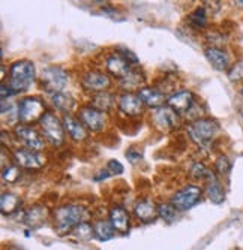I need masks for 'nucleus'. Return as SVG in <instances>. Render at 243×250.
<instances>
[{
    "label": "nucleus",
    "mask_w": 243,
    "mask_h": 250,
    "mask_svg": "<svg viewBox=\"0 0 243 250\" xmlns=\"http://www.w3.org/2000/svg\"><path fill=\"white\" fill-rule=\"evenodd\" d=\"M87 210L78 204H65L53 211L54 229L59 235L72 232V229L81 222H86Z\"/></svg>",
    "instance_id": "obj_1"
},
{
    "label": "nucleus",
    "mask_w": 243,
    "mask_h": 250,
    "mask_svg": "<svg viewBox=\"0 0 243 250\" xmlns=\"http://www.w3.org/2000/svg\"><path fill=\"white\" fill-rule=\"evenodd\" d=\"M219 132V123L215 119L210 117H200L197 120L189 122L186 126V133L189 136V140L197 144L198 147H207Z\"/></svg>",
    "instance_id": "obj_2"
},
{
    "label": "nucleus",
    "mask_w": 243,
    "mask_h": 250,
    "mask_svg": "<svg viewBox=\"0 0 243 250\" xmlns=\"http://www.w3.org/2000/svg\"><path fill=\"white\" fill-rule=\"evenodd\" d=\"M36 80L35 64L30 60H17L9 66L8 84L14 88L15 93L27 92Z\"/></svg>",
    "instance_id": "obj_3"
},
{
    "label": "nucleus",
    "mask_w": 243,
    "mask_h": 250,
    "mask_svg": "<svg viewBox=\"0 0 243 250\" xmlns=\"http://www.w3.org/2000/svg\"><path fill=\"white\" fill-rule=\"evenodd\" d=\"M69 83V75L62 66H48L45 67L39 77V87L51 95L56 93H63V90L66 88Z\"/></svg>",
    "instance_id": "obj_4"
},
{
    "label": "nucleus",
    "mask_w": 243,
    "mask_h": 250,
    "mask_svg": "<svg viewBox=\"0 0 243 250\" xmlns=\"http://www.w3.org/2000/svg\"><path fill=\"white\" fill-rule=\"evenodd\" d=\"M39 129H41L44 140L48 141L51 146L59 147L65 143V138H66L65 126L56 112L47 111L39 120Z\"/></svg>",
    "instance_id": "obj_5"
},
{
    "label": "nucleus",
    "mask_w": 243,
    "mask_h": 250,
    "mask_svg": "<svg viewBox=\"0 0 243 250\" xmlns=\"http://www.w3.org/2000/svg\"><path fill=\"white\" fill-rule=\"evenodd\" d=\"M203 193H204V189L201 186L189 183V185H185L183 188H180L179 190H176L170 196V202L176 207L177 211H186V210L192 208L195 204L201 199Z\"/></svg>",
    "instance_id": "obj_6"
},
{
    "label": "nucleus",
    "mask_w": 243,
    "mask_h": 250,
    "mask_svg": "<svg viewBox=\"0 0 243 250\" xmlns=\"http://www.w3.org/2000/svg\"><path fill=\"white\" fill-rule=\"evenodd\" d=\"M45 112V104L38 96H27L18 102V119L23 125L39 123Z\"/></svg>",
    "instance_id": "obj_7"
},
{
    "label": "nucleus",
    "mask_w": 243,
    "mask_h": 250,
    "mask_svg": "<svg viewBox=\"0 0 243 250\" xmlns=\"http://www.w3.org/2000/svg\"><path fill=\"white\" fill-rule=\"evenodd\" d=\"M180 119L182 117L174 109H171L168 105H162L159 108H155L150 114L152 125L161 132H170V130L177 129L180 126V122H182Z\"/></svg>",
    "instance_id": "obj_8"
},
{
    "label": "nucleus",
    "mask_w": 243,
    "mask_h": 250,
    "mask_svg": "<svg viewBox=\"0 0 243 250\" xmlns=\"http://www.w3.org/2000/svg\"><path fill=\"white\" fill-rule=\"evenodd\" d=\"M81 87L89 92L90 95L99 93V92H107V90L111 87V77H110L107 72L104 71H98V69H89L86 71L81 78H80Z\"/></svg>",
    "instance_id": "obj_9"
},
{
    "label": "nucleus",
    "mask_w": 243,
    "mask_h": 250,
    "mask_svg": "<svg viewBox=\"0 0 243 250\" xmlns=\"http://www.w3.org/2000/svg\"><path fill=\"white\" fill-rule=\"evenodd\" d=\"M15 138L23 144L26 148H30L33 151H42L45 148V140H44L42 133H39L33 126L30 125H15L14 127Z\"/></svg>",
    "instance_id": "obj_10"
},
{
    "label": "nucleus",
    "mask_w": 243,
    "mask_h": 250,
    "mask_svg": "<svg viewBox=\"0 0 243 250\" xmlns=\"http://www.w3.org/2000/svg\"><path fill=\"white\" fill-rule=\"evenodd\" d=\"M78 119L86 126L87 130L90 132H102L108 123L105 112L98 111L96 108L90 105H83L78 109Z\"/></svg>",
    "instance_id": "obj_11"
},
{
    "label": "nucleus",
    "mask_w": 243,
    "mask_h": 250,
    "mask_svg": "<svg viewBox=\"0 0 243 250\" xmlns=\"http://www.w3.org/2000/svg\"><path fill=\"white\" fill-rule=\"evenodd\" d=\"M12 161L14 165L18 168L24 169H39L45 165V157H44L39 151H33L30 148H15L12 151Z\"/></svg>",
    "instance_id": "obj_12"
},
{
    "label": "nucleus",
    "mask_w": 243,
    "mask_h": 250,
    "mask_svg": "<svg viewBox=\"0 0 243 250\" xmlns=\"http://www.w3.org/2000/svg\"><path fill=\"white\" fill-rule=\"evenodd\" d=\"M195 104H197L195 96H194V93L191 92V90H188V88L176 90L174 93H171L167 98V105L171 109H174L176 112H177L180 117L186 116Z\"/></svg>",
    "instance_id": "obj_13"
},
{
    "label": "nucleus",
    "mask_w": 243,
    "mask_h": 250,
    "mask_svg": "<svg viewBox=\"0 0 243 250\" xmlns=\"http://www.w3.org/2000/svg\"><path fill=\"white\" fill-rule=\"evenodd\" d=\"M117 109L126 119H135L143 114L144 105L137 93H120L117 98Z\"/></svg>",
    "instance_id": "obj_14"
},
{
    "label": "nucleus",
    "mask_w": 243,
    "mask_h": 250,
    "mask_svg": "<svg viewBox=\"0 0 243 250\" xmlns=\"http://www.w3.org/2000/svg\"><path fill=\"white\" fill-rule=\"evenodd\" d=\"M104 64H105L107 74L116 77L117 80H120L122 77H125L132 69V64L119 51L108 54L105 57V60H104Z\"/></svg>",
    "instance_id": "obj_15"
},
{
    "label": "nucleus",
    "mask_w": 243,
    "mask_h": 250,
    "mask_svg": "<svg viewBox=\"0 0 243 250\" xmlns=\"http://www.w3.org/2000/svg\"><path fill=\"white\" fill-rule=\"evenodd\" d=\"M63 126H65V132L68 133V136L72 141L81 143L86 141L87 136H89V130L86 129V126L80 122L78 117H74L72 114H63Z\"/></svg>",
    "instance_id": "obj_16"
},
{
    "label": "nucleus",
    "mask_w": 243,
    "mask_h": 250,
    "mask_svg": "<svg viewBox=\"0 0 243 250\" xmlns=\"http://www.w3.org/2000/svg\"><path fill=\"white\" fill-rule=\"evenodd\" d=\"M204 56L209 60V63L218 71H228L231 67V59L230 54L224 48L218 47H206L204 48Z\"/></svg>",
    "instance_id": "obj_17"
},
{
    "label": "nucleus",
    "mask_w": 243,
    "mask_h": 250,
    "mask_svg": "<svg viewBox=\"0 0 243 250\" xmlns=\"http://www.w3.org/2000/svg\"><path fill=\"white\" fill-rule=\"evenodd\" d=\"M144 83L146 77L137 67H132L125 77L117 80V84L123 90V93H134V90H140L144 87Z\"/></svg>",
    "instance_id": "obj_18"
},
{
    "label": "nucleus",
    "mask_w": 243,
    "mask_h": 250,
    "mask_svg": "<svg viewBox=\"0 0 243 250\" xmlns=\"http://www.w3.org/2000/svg\"><path fill=\"white\" fill-rule=\"evenodd\" d=\"M138 98L141 99L143 105L144 106H149V108H159L162 105H165L167 102V98L165 95L161 92L158 87H149V85H144L143 88H140L137 92Z\"/></svg>",
    "instance_id": "obj_19"
},
{
    "label": "nucleus",
    "mask_w": 243,
    "mask_h": 250,
    "mask_svg": "<svg viewBox=\"0 0 243 250\" xmlns=\"http://www.w3.org/2000/svg\"><path fill=\"white\" fill-rule=\"evenodd\" d=\"M134 214L140 222L150 223L156 217H159L158 216V204H155V201H152L149 198L140 199L134 206Z\"/></svg>",
    "instance_id": "obj_20"
},
{
    "label": "nucleus",
    "mask_w": 243,
    "mask_h": 250,
    "mask_svg": "<svg viewBox=\"0 0 243 250\" xmlns=\"http://www.w3.org/2000/svg\"><path fill=\"white\" fill-rule=\"evenodd\" d=\"M48 216H50V211L45 206H42V204H35V206H32L26 210L24 223L29 226V228L35 229L45 223Z\"/></svg>",
    "instance_id": "obj_21"
},
{
    "label": "nucleus",
    "mask_w": 243,
    "mask_h": 250,
    "mask_svg": "<svg viewBox=\"0 0 243 250\" xmlns=\"http://www.w3.org/2000/svg\"><path fill=\"white\" fill-rule=\"evenodd\" d=\"M108 220L114 228V231H117L120 234H126L129 231V214L123 207L114 206V207L110 208Z\"/></svg>",
    "instance_id": "obj_22"
},
{
    "label": "nucleus",
    "mask_w": 243,
    "mask_h": 250,
    "mask_svg": "<svg viewBox=\"0 0 243 250\" xmlns=\"http://www.w3.org/2000/svg\"><path fill=\"white\" fill-rule=\"evenodd\" d=\"M204 193L207 196V199L213 204H222L225 201V190L224 186L221 185V181L218 178V175L215 174L212 178H209L206 181V188H204Z\"/></svg>",
    "instance_id": "obj_23"
},
{
    "label": "nucleus",
    "mask_w": 243,
    "mask_h": 250,
    "mask_svg": "<svg viewBox=\"0 0 243 250\" xmlns=\"http://www.w3.org/2000/svg\"><path fill=\"white\" fill-rule=\"evenodd\" d=\"M117 105L116 96L113 93H110L108 90L107 92H99L95 95H90V106L96 108L101 112H110L114 106Z\"/></svg>",
    "instance_id": "obj_24"
},
{
    "label": "nucleus",
    "mask_w": 243,
    "mask_h": 250,
    "mask_svg": "<svg viewBox=\"0 0 243 250\" xmlns=\"http://www.w3.org/2000/svg\"><path fill=\"white\" fill-rule=\"evenodd\" d=\"M20 206H21L20 196H17L12 192H3L2 193V198H0V210H2V213L5 216L14 214L18 210Z\"/></svg>",
    "instance_id": "obj_25"
},
{
    "label": "nucleus",
    "mask_w": 243,
    "mask_h": 250,
    "mask_svg": "<svg viewBox=\"0 0 243 250\" xmlns=\"http://www.w3.org/2000/svg\"><path fill=\"white\" fill-rule=\"evenodd\" d=\"M188 24L194 30H204L207 27V11L204 9V6L195 8L188 15Z\"/></svg>",
    "instance_id": "obj_26"
},
{
    "label": "nucleus",
    "mask_w": 243,
    "mask_h": 250,
    "mask_svg": "<svg viewBox=\"0 0 243 250\" xmlns=\"http://www.w3.org/2000/svg\"><path fill=\"white\" fill-rule=\"evenodd\" d=\"M50 101H51V105L63 112V114H71V109L74 108V98L71 95H66L65 92L63 93H56V95H51L50 96Z\"/></svg>",
    "instance_id": "obj_27"
},
{
    "label": "nucleus",
    "mask_w": 243,
    "mask_h": 250,
    "mask_svg": "<svg viewBox=\"0 0 243 250\" xmlns=\"http://www.w3.org/2000/svg\"><path fill=\"white\" fill-rule=\"evenodd\" d=\"M93 231H95V237L99 240V241H108L114 237V228L110 223V220H98L93 223Z\"/></svg>",
    "instance_id": "obj_28"
},
{
    "label": "nucleus",
    "mask_w": 243,
    "mask_h": 250,
    "mask_svg": "<svg viewBox=\"0 0 243 250\" xmlns=\"http://www.w3.org/2000/svg\"><path fill=\"white\" fill-rule=\"evenodd\" d=\"M189 172H191V177H194L195 180H200V181H206L209 180V178H212L216 172L215 171H212L206 164H203V162H200V161H197V162H194L192 165H191V169H189Z\"/></svg>",
    "instance_id": "obj_29"
},
{
    "label": "nucleus",
    "mask_w": 243,
    "mask_h": 250,
    "mask_svg": "<svg viewBox=\"0 0 243 250\" xmlns=\"http://www.w3.org/2000/svg\"><path fill=\"white\" fill-rule=\"evenodd\" d=\"M77 240L80 241H90L95 237V231H93V223L89 222H81L80 225H77L75 228L71 232Z\"/></svg>",
    "instance_id": "obj_30"
},
{
    "label": "nucleus",
    "mask_w": 243,
    "mask_h": 250,
    "mask_svg": "<svg viewBox=\"0 0 243 250\" xmlns=\"http://www.w3.org/2000/svg\"><path fill=\"white\" fill-rule=\"evenodd\" d=\"M2 119L8 125H14L17 122H20L18 104H12L9 101H2Z\"/></svg>",
    "instance_id": "obj_31"
},
{
    "label": "nucleus",
    "mask_w": 243,
    "mask_h": 250,
    "mask_svg": "<svg viewBox=\"0 0 243 250\" xmlns=\"http://www.w3.org/2000/svg\"><path fill=\"white\" fill-rule=\"evenodd\" d=\"M177 210H176V207L173 206L171 202H162V204H158V216L162 219V220H165V222H168V223H171V222H174L176 219H177Z\"/></svg>",
    "instance_id": "obj_32"
},
{
    "label": "nucleus",
    "mask_w": 243,
    "mask_h": 250,
    "mask_svg": "<svg viewBox=\"0 0 243 250\" xmlns=\"http://www.w3.org/2000/svg\"><path fill=\"white\" fill-rule=\"evenodd\" d=\"M206 39L207 42L210 43L209 47H218V48H222V45H225L228 41L227 35L221 30H216V29H210L206 32Z\"/></svg>",
    "instance_id": "obj_33"
},
{
    "label": "nucleus",
    "mask_w": 243,
    "mask_h": 250,
    "mask_svg": "<svg viewBox=\"0 0 243 250\" xmlns=\"http://www.w3.org/2000/svg\"><path fill=\"white\" fill-rule=\"evenodd\" d=\"M216 175H228V172L231 171V161L227 154H219L215 159V169Z\"/></svg>",
    "instance_id": "obj_34"
},
{
    "label": "nucleus",
    "mask_w": 243,
    "mask_h": 250,
    "mask_svg": "<svg viewBox=\"0 0 243 250\" xmlns=\"http://www.w3.org/2000/svg\"><path fill=\"white\" fill-rule=\"evenodd\" d=\"M2 178L5 183L8 185H14L20 178V168L17 165H8L2 168Z\"/></svg>",
    "instance_id": "obj_35"
},
{
    "label": "nucleus",
    "mask_w": 243,
    "mask_h": 250,
    "mask_svg": "<svg viewBox=\"0 0 243 250\" xmlns=\"http://www.w3.org/2000/svg\"><path fill=\"white\" fill-rule=\"evenodd\" d=\"M227 75H228V80L233 83L243 81V59H240L231 64V67L227 71Z\"/></svg>",
    "instance_id": "obj_36"
},
{
    "label": "nucleus",
    "mask_w": 243,
    "mask_h": 250,
    "mask_svg": "<svg viewBox=\"0 0 243 250\" xmlns=\"http://www.w3.org/2000/svg\"><path fill=\"white\" fill-rule=\"evenodd\" d=\"M107 171H108L110 174H116V175H119V174L123 172V165H122L119 161H114V159H111V161H108V162H107Z\"/></svg>",
    "instance_id": "obj_37"
},
{
    "label": "nucleus",
    "mask_w": 243,
    "mask_h": 250,
    "mask_svg": "<svg viewBox=\"0 0 243 250\" xmlns=\"http://www.w3.org/2000/svg\"><path fill=\"white\" fill-rule=\"evenodd\" d=\"M126 157L131 164H137L140 159H141V151L137 148V147H131L128 151H126Z\"/></svg>",
    "instance_id": "obj_38"
},
{
    "label": "nucleus",
    "mask_w": 243,
    "mask_h": 250,
    "mask_svg": "<svg viewBox=\"0 0 243 250\" xmlns=\"http://www.w3.org/2000/svg\"><path fill=\"white\" fill-rule=\"evenodd\" d=\"M14 95H17V93L14 92V88H12L9 84L2 83V87H0V96H2V101H6V98H11V96H14Z\"/></svg>",
    "instance_id": "obj_39"
},
{
    "label": "nucleus",
    "mask_w": 243,
    "mask_h": 250,
    "mask_svg": "<svg viewBox=\"0 0 243 250\" xmlns=\"http://www.w3.org/2000/svg\"><path fill=\"white\" fill-rule=\"evenodd\" d=\"M122 53V56L131 63V64H135V63H138V59H137V56L134 54V53H132V51H129V50H126V48H123V50H120Z\"/></svg>",
    "instance_id": "obj_40"
},
{
    "label": "nucleus",
    "mask_w": 243,
    "mask_h": 250,
    "mask_svg": "<svg viewBox=\"0 0 243 250\" xmlns=\"http://www.w3.org/2000/svg\"><path fill=\"white\" fill-rule=\"evenodd\" d=\"M203 6H204L206 11H207V9H212L213 12H216V11L221 9V2H204Z\"/></svg>",
    "instance_id": "obj_41"
},
{
    "label": "nucleus",
    "mask_w": 243,
    "mask_h": 250,
    "mask_svg": "<svg viewBox=\"0 0 243 250\" xmlns=\"http://www.w3.org/2000/svg\"><path fill=\"white\" fill-rule=\"evenodd\" d=\"M110 175H111V174H110L107 169H102V171H99V174H96L93 178H95L96 181H101V180H105V178H108Z\"/></svg>",
    "instance_id": "obj_42"
},
{
    "label": "nucleus",
    "mask_w": 243,
    "mask_h": 250,
    "mask_svg": "<svg viewBox=\"0 0 243 250\" xmlns=\"http://www.w3.org/2000/svg\"><path fill=\"white\" fill-rule=\"evenodd\" d=\"M234 6H237V8H242L243 9V2H242V0H236V2H231Z\"/></svg>",
    "instance_id": "obj_43"
},
{
    "label": "nucleus",
    "mask_w": 243,
    "mask_h": 250,
    "mask_svg": "<svg viewBox=\"0 0 243 250\" xmlns=\"http://www.w3.org/2000/svg\"><path fill=\"white\" fill-rule=\"evenodd\" d=\"M240 93H242V95H243V87H242V88H240Z\"/></svg>",
    "instance_id": "obj_44"
}]
</instances>
